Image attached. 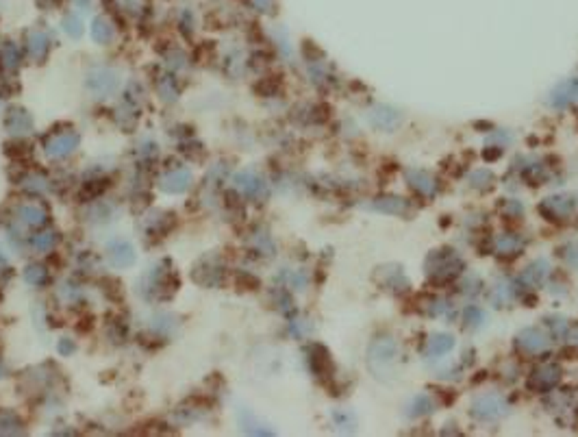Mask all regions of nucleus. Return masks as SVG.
I'll list each match as a JSON object with an SVG mask.
<instances>
[{
    "instance_id": "2",
    "label": "nucleus",
    "mask_w": 578,
    "mask_h": 437,
    "mask_svg": "<svg viewBox=\"0 0 578 437\" xmlns=\"http://www.w3.org/2000/svg\"><path fill=\"white\" fill-rule=\"evenodd\" d=\"M522 346H524L526 351H530V353L543 351L546 348V337L539 333V331L530 328V331H526V333L522 335Z\"/></svg>"
},
{
    "instance_id": "3",
    "label": "nucleus",
    "mask_w": 578,
    "mask_h": 437,
    "mask_svg": "<svg viewBox=\"0 0 578 437\" xmlns=\"http://www.w3.org/2000/svg\"><path fill=\"white\" fill-rule=\"evenodd\" d=\"M520 239H515L513 235H509V237H505L502 239V244H498V248H500V252H515V250H520Z\"/></svg>"
},
{
    "instance_id": "1",
    "label": "nucleus",
    "mask_w": 578,
    "mask_h": 437,
    "mask_svg": "<svg viewBox=\"0 0 578 437\" xmlns=\"http://www.w3.org/2000/svg\"><path fill=\"white\" fill-rule=\"evenodd\" d=\"M502 409H505V405H502V400L498 398V396H494V398H481L479 402H476V416H481V418H496L498 413H502Z\"/></svg>"
}]
</instances>
